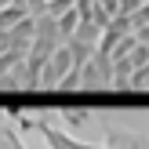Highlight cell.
Wrapping results in <instances>:
<instances>
[{
	"label": "cell",
	"instance_id": "cell-1",
	"mask_svg": "<svg viewBox=\"0 0 149 149\" xmlns=\"http://www.w3.org/2000/svg\"><path fill=\"white\" fill-rule=\"evenodd\" d=\"M15 120H18L22 131H40L47 149H106V146H91V142H84V138L69 135L65 127H55V124L44 120V116H15Z\"/></svg>",
	"mask_w": 149,
	"mask_h": 149
},
{
	"label": "cell",
	"instance_id": "cell-2",
	"mask_svg": "<svg viewBox=\"0 0 149 149\" xmlns=\"http://www.w3.org/2000/svg\"><path fill=\"white\" fill-rule=\"evenodd\" d=\"M80 87H84V91H106V87H113V58L102 55V51H95V55L80 65Z\"/></svg>",
	"mask_w": 149,
	"mask_h": 149
},
{
	"label": "cell",
	"instance_id": "cell-3",
	"mask_svg": "<svg viewBox=\"0 0 149 149\" xmlns=\"http://www.w3.org/2000/svg\"><path fill=\"white\" fill-rule=\"evenodd\" d=\"M69 69H73V55H69V47L62 44V47H55V55L44 62L40 77H36V91H51V87H58Z\"/></svg>",
	"mask_w": 149,
	"mask_h": 149
},
{
	"label": "cell",
	"instance_id": "cell-4",
	"mask_svg": "<svg viewBox=\"0 0 149 149\" xmlns=\"http://www.w3.org/2000/svg\"><path fill=\"white\" fill-rule=\"evenodd\" d=\"M106 131V149H149V138L138 135V131H127V127H116V124H102Z\"/></svg>",
	"mask_w": 149,
	"mask_h": 149
},
{
	"label": "cell",
	"instance_id": "cell-5",
	"mask_svg": "<svg viewBox=\"0 0 149 149\" xmlns=\"http://www.w3.org/2000/svg\"><path fill=\"white\" fill-rule=\"evenodd\" d=\"M36 77H40V73L22 58L18 65L4 69V87H7V91H36Z\"/></svg>",
	"mask_w": 149,
	"mask_h": 149
},
{
	"label": "cell",
	"instance_id": "cell-6",
	"mask_svg": "<svg viewBox=\"0 0 149 149\" xmlns=\"http://www.w3.org/2000/svg\"><path fill=\"white\" fill-rule=\"evenodd\" d=\"M58 120H62L69 131H80V127L91 124V109H87V106H62V109H58Z\"/></svg>",
	"mask_w": 149,
	"mask_h": 149
},
{
	"label": "cell",
	"instance_id": "cell-7",
	"mask_svg": "<svg viewBox=\"0 0 149 149\" xmlns=\"http://www.w3.org/2000/svg\"><path fill=\"white\" fill-rule=\"evenodd\" d=\"M77 11H73V7H69V11H62V15H55V29H58V44H65V40H69V36H73V29H77Z\"/></svg>",
	"mask_w": 149,
	"mask_h": 149
},
{
	"label": "cell",
	"instance_id": "cell-8",
	"mask_svg": "<svg viewBox=\"0 0 149 149\" xmlns=\"http://www.w3.org/2000/svg\"><path fill=\"white\" fill-rule=\"evenodd\" d=\"M22 18H29V11L22 4H7V7H0V33L4 29H11L15 22H22Z\"/></svg>",
	"mask_w": 149,
	"mask_h": 149
},
{
	"label": "cell",
	"instance_id": "cell-9",
	"mask_svg": "<svg viewBox=\"0 0 149 149\" xmlns=\"http://www.w3.org/2000/svg\"><path fill=\"white\" fill-rule=\"evenodd\" d=\"M65 47H69V55H73V65H84L87 58L95 55V44H84V40H65Z\"/></svg>",
	"mask_w": 149,
	"mask_h": 149
},
{
	"label": "cell",
	"instance_id": "cell-10",
	"mask_svg": "<svg viewBox=\"0 0 149 149\" xmlns=\"http://www.w3.org/2000/svg\"><path fill=\"white\" fill-rule=\"evenodd\" d=\"M98 36H102V29L95 26V22H77V29H73V36H69V40H84V44H98Z\"/></svg>",
	"mask_w": 149,
	"mask_h": 149
},
{
	"label": "cell",
	"instance_id": "cell-11",
	"mask_svg": "<svg viewBox=\"0 0 149 149\" xmlns=\"http://www.w3.org/2000/svg\"><path fill=\"white\" fill-rule=\"evenodd\" d=\"M124 91H149V65H142V69L131 73L127 84H124Z\"/></svg>",
	"mask_w": 149,
	"mask_h": 149
},
{
	"label": "cell",
	"instance_id": "cell-12",
	"mask_svg": "<svg viewBox=\"0 0 149 149\" xmlns=\"http://www.w3.org/2000/svg\"><path fill=\"white\" fill-rule=\"evenodd\" d=\"M0 149H26L18 138V131H11V124H4L0 127Z\"/></svg>",
	"mask_w": 149,
	"mask_h": 149
},
{
	"label": "cell",
	"instance_id": "cell-13",
	"mask_svg": "<svg viewBox=\"0 0 149 149\" xmlns=\"http://www.w3.org/2000/svg\"><path fill=\"white\" fill-rule=\"evenodd\" d=\"M127 62L135 65V69H142V65H149V47H146V44H135V51L127 55Z\"/></svg>",
	"mask_w": 149,
	"mask_h": 149
},
{
	"label": "cell",
	"instance_id": "cell-14",
	"mask_svg": "<svg viewBox=\"0 0 149 149\" xmlns=\"http://www.w3.org/2000/svg\"><path fill=\"white\" fill-rule=\"evenodd\" d=\"M44 4H51V0H44Z\"/></svg>",
	"mask_w": 149,
	"mask_h": 149
}]
</instances>
